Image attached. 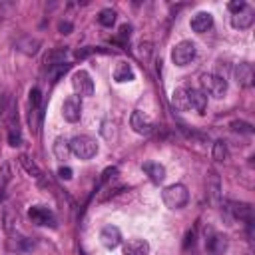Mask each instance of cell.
<instances>
[{"instance_id": "obj_1", "label": "cell", "mask_w": 255, "mask_h": 255, "mask_svg": "<svg viewBox=\"0 0 255 255\" xmlns=\"http://www.w3.org/2000/svg\"><path fill=\"white\" fill-rule=\"evenodd\" d=\"M161 199L169 209H181L189 201V191H187V187L183 183H173V185H167L163 189Z\"/></svg>"}, {"instance_id": "obj_2", "label": "cell", "mask_w": 255, "mask_h": 255, "mask_svg": "<svg viewBox=\"0 0 255 255\" xmlns=\"http://www.w3.org/2000/svg\"><path fill=\"white\" fill-rule=\"evenodd\" d=\"M201 92L205 96L209 94L213 98H223L227 92V80L219 74L205 72V74H201Z\"/></svg>"}, {"instance_id": "obj_3", "label": "cell", "mask_w": 255, "mask_h": 255, "mask_svg": "<svg viewBox=\"0 0 255 255\" xmlns=\"http://www.w3.org/2000/svg\"><path fill=\"white\" fill-rule=\"evenodd\" d=\"M70 151L80 159H92L98 153V143L90 135H76L70 141Z\"/></svg>"}, {"instance_id": "obj_4", "label": "cell", "mask_w": 255, "mask_h": 255, "mask_svg": "<svg viewBox=\"0 0 255 255\" xmlns=\"http://www.w3.org/2000/svg\"><path fill=\"white\" fill-rule=\"evenodd\" d=\"M195 54H197L195 44H193L191 40H181V42L175 44L173 50H171V62H173L175 66H187V64L195 58Z\"/></svg>"}, {"instance_id": "obj_5", "label": "cell", "mask_w": 255, "mask_h": 255, "mask_svg": "<svg viewBox=\"0 0 255 255\" xmlns=\"http://www.w3.org/2000/svg\"><path fill=\"white\" fill-rule=\"evenodd\" d=\"M72 86L76 96H92L94 94V80L86 70H78L72 76Z\"/></svg>"}, {"instance_id": "obj_6", "label": "cell", "mask_w": 255, "mask_h": 255, "mask_svg": "<svg viewBox=\"0 0 255 255\" xmlns=\"http://www.w3.org/2000/svg\"><path fill=\"white\" fill-rule=\"evenodd\" d=\"M28 217H30V221L36 223V225L56 227V217H54V213H52L48 207H44V205H32V207L28 209Z\"/></svg>"}, {"instance_id": "obj_7", "label": "cell", "mask_w": 255, "mask_h": 255, "mask_svg": "<svg viewBox=\"0 0 255 255\" xmlns=\"http://www.w3.org/2000/svg\"><path fill=\"white\" fill-rule=\"evenodd\" d=\"M227 237L219 231H209L205 237V251L209 255H223L227 251Z\"/></svg>"}, {"instance_id": "obj_8", "label": "cell", "mask_w": 255, "mask_h": 255, "mask_svg": "<svg viewBox=\"0 0 255 255\" xmlns=\"http://www.w3.org/2000/svg\"><path fill=\"white\" fill-rule=\"evenodd\" d=\"M62 116L70 124H74V122L80 120V116H82V100H80V96H70L62 104Z\"/></svg>"}, {"instance_id": "obj_9", "label": "cell", "mask_w": 255, "mask_h": 255, "mask_svg": "<svg viewBox=\"0 0 255 255\" xmlns=\"http://www.w3.org/2000/svg\"><path fill=\"white\" fill-rule=\"evenodd\" d=\"M129 126H131V129H133L135 133H139V135H147V133H151V129H153V126H151L149 118H147L143 112H139V110L131 112Z\"/></svg>"}, {"instance_id": "obj_10", "label": "cell", "mask_w": 255, "mask_h": 255, "mask_svg": "<svg viewBox=\"0 0 255 255\" xmlns=\"http://www.w3.org/2000/svg\"><path fill=\"white\" fill-rule=\"evenodd\" d=\"M229 213L239 221H253V207L245 201H227Z\"/></svg>"}, {"instance_id": "obj_11", "label": "cell", "mask_w": 255, "mask_h": 255, "mask_svg": "<svg viewBox=\"0 0 255 255\" xmlns=\"http://www.w3.org/2000/svg\"><path fill=\"white\" fill-rule=\"evenodd\" d=\"M100 241H102L104 247L116 249V247L122 243V231H120L116 225H106V227L100 231Z\"/></svg>"}, {"instance_id": "obj_12", "label": "cell", "mask_w": 255, "mask_h": 255, "mask_svg": "<svg viewBox=\"0 0 255 255\" xmlns=\"http://www.w3.org/2000/svg\"><path fill=\"white\" fill-rule=\"evenodd\" d=\"M253 22H255V10H253L251 6H245L241 12H237V14L231 16V26L237 28V30L251 28Z\"/></svg>"}, {"instance_id": "obj_13", "label": "cell", "mask_w": 255, "mask_h": 255, "mask_svg": "<svg viewBox=\"0 0 255 255\" xmlns=\"http://www.w3.org/2000/svg\"><path fill=\"white\" fill-rule=\"evenodd\" d=\"M233 76H235L239 86H243V88H251L253 86V66L249 62L237 64L235 70H233Z\"/></svg>"}, {"instance_id": "obj_14", "label": "cell", "mask_w": 255, "mask_h": 255, "mask_svg": "<svg viewBox=\"0 0 255 255\" xmlns=\"http://www.w3.org/2000/svg\"><path fill=\"white\" fill-rule=\"evenodd\" d=\"M189 26H191L193 32H197V34H205V32L213 26V16H211L209 12H197V14L191 18Z\"/></svg>"}, {"instance_id": "obj_15", "label": "cell", "mask_w": 255, "mask_h": 255, "mask_svg": "<svg viewBox=\"0 0 255 255\" xmlns=\"http://www.w3.org/2000/svg\"><path fill=\"white\" fill-rule=\"evenodd\" d=\"M124 255H149V243L145 239L133 237L124 243Z\"/></svg>"}, {"instance_id": "obj_16", "label": "cell", "mask_w": 255, "mask_h": 255, "mask_svg": "<svg viewBox=\"0 0 255 255\" xmlns=\"http://www.w3.org/2000/svg\"><path fill=\"white\" fill-rule=\"evenodd\" d=\"M141 169L145 171V175L149 177L151 183H161L165 179V167L161 163H155V161H145L141 165Z\"/></svg>"}, {"instance_id": "obj_17", "label": "cell", "mask_w": 255, "mask_h": 255, "mask_svg": "<svg viewBox=\"0 0 255 255\" xmlns=\"http://www.w3.org/2000/svg\"><path fill=\"white\" fill-rule=\"evenodd\" d=\"M207 195L213 203H217L221 197V179L213 169H209V175H207Z\"/></svg>"}, {"instance_id": "obj_18", "label": "cell", "mask_w": 255, "mask_h": 255, "mask_svg": "<svg viewBox=\"0 0 255 255\" xmlns=\"http://www.w3.org/2000/svg\"><path fill=\"white\" fill-rule=\"evenodd\" d=\"M16 48H18L22 54H26V56H34V54H38V50H40V40L34 38V36H22V38L16 42Z\"/></svg>"}, {"instance_id": "obj_19", "label": "cell", "mask_w": 255, "mask_h": 255, "mask_svg": "<svg viewBox=\"0 0 255 255\" xmlns=\"http://www.w3.org/2000/svg\"><path fill=\"white\" fill-rule=\"evenodd\" d=\"M171 104H173L175 110H179V112H187V110H191L187 88H175L173 94H171Z\"/></svg>"}, {"instance_id": "obj_20", "label": "cell", "mask_w": 255, "mask_h": 255, "mask_svg": "<svg viewBox=\"0 0 255 255\" xmlns=\"http://www.w3.org/2000/svg\"><path fill=\"white\" fill-rule=\"evenodd\" d=\"M187 94H189V104L195 112L203 114L205 108H207V96L201 92V90H195V88H187Z\"/></svg>"}, {"instance_id": "obj_21", "label": "cell", "mask_w": 255, "mask_h": 255, "mask_svg": "<svg viewBox=\"0 0 255 255\" xmlns=\"http://www.w3.org/2000/svg\"><path fill=\"white\" fill-rule=\"evenodd\" d=\"M133 78H135L133 68H131L128 62H120V64L116 66V70H114V80H116V82L124 84V82H131Z\"/></svg>"}, {"instance_id": "obj_22", "label": "cell", "mask_w": 255, "mask_h": 255, "mask_svg": "<svg viewBox=\"0 0 255 255\" xmlns=\"http://www.w3.org/2000/svg\"><path fill=\"white\" fill-rule=\"evenodd\" d=\"M66 54H68V50H66V48H54L52 52H48V56L44 58L46 68H52V66L64 64V62H66Z\"/></svg>"}, {"instance_id": "obj_23", "label": "cell", "mask_w": 255, "mask_h": 255, "mask_svg": "<svg viewBox=\"0 0 255 255\" xmlns=\"http://www.w3.org/2000/svg\"><path fill=\"white\" fill-rule=\"evenodd\" d=\"M18 161H20V165L24 167V171L28 173V175H32V177H36V179H40L42 177V169L26 155V153H22V155H18Z\"/></svg>"}, {"instance_id": "obj_24", "label": "cell", "mask_w": 255, "mask_h": 255, "mask_svg": "<svg viewBox=\"0 0 255 255\" xmlns=\"http://www.w3.org/2000/svg\"><path fill=\"white\" fill-rule=\"evenodd\" d=\"M70 153H72L70 151V143L64 137H56V141H54V155L58 159H68Z\"/></svg>"}, {"instance_id": "obj_25", "label": "cell", "mask_w": 255, "mask_h": 255, "mask_svg": "<svg viewBox=\"0 0 255 255\" xmlns=\"http://www.w3.org/2000/svg\"><path fill=\"white\" fill-rule=\"evenodd\" d=\"M211 155L215 161H225L229 157V151H227V143L223 139H217L213 143V149H211Z\"/></svg>"}, {"instance_id": "obj_26", "label": "cell", "mask_w": 255, "mask_h": 255, "mask_svg": "<svg viewBox=\"0 0 255 255\" xmlns=\"http://www.w3.org/2000/svg\"><path fill=\"white\" fill-rule=\"evenodd\" d=\"M116 10H112V8H104V10H100V14H98V22L102 24V26H106V28H112L114 24H116Z\"/></svg>"}, {"instance_id": "obj_27", "label": "cell", "mask_w": 255, "mask_h": 255, "mask_svg": "<svg viewBox=\"0 0 255 255\" xmlns=\"http://www.w3.org/2000/svg\"><path fill=\"white\" fill-rule=\"evenodd\" d=\"M229 128H231L233 131H237V133H245V135H251V133H253V126L247 124V122H243V120H233V122L229 124Z\"/></svg>"}, {"instance_id": "obj_28", "label": "cell", "mask_w": 255, "mask_h": 255, "mask_svg": "<svg viewBox=\"0 0 255 255\" xmlns=\"http://www.w3.org/2000/svg\"><path fill=\"white\" fill-rule=\"evenodd\" d=\"M68 70H70V64H68V62H64V64H58V66L48 68V76H50V80H52V82H56V80H60V78H62V74H66Z\"/></svg>"}, {"instance_id": "obj_29", "label": "cell", "mask_w": 255, "mask_h": 255, "mask_svg": "<svg viewBox=\"0 0 255 255\" xmlns=\"http://www.w3.org/2000/svg\"><path fill=\"white\" fill-rule=\"evenodd\" d=\"M4 229L8 231V233H12L14 231V225L18 223V215H16V211H12V209H4Z\"/></svg>"}, {"instance_id": "obj_30", "label": "cell", "mask_w": 255, "mask_h": 255, "mask_svg": "<svg viewBox=\"0 0 255 255\" xmlns=\"http://www.w3.org/2000/svg\"><path fill=\"white\" fill-rule=\"evenodd\" d=\"M8 143L10 145H20L22 143V133L18 126H8Z\"/></svg>"}, {"instance_id": "obj_31", "label": "cell", "mask_w": 255, "mask_h": 255, "mask_svg": "<svg viewBox=\"0 0 255 255\" xmlns=\"http://www.w3.org/2000/svg\"><path fill=\"white\" fill-rule=\"evenodd\" d=\"M10 179H12L10 163H2V165H0V189H6V185H8Z\"/></svg>"}, {"instance_id": "obj_32", "label": "cell", "mask_w": 255, "mask_h": 255, "mask_svg": "<svg viewBox=\"0 0 255 255\" xmlns=\"http://www.w3.org/2000/svg\"><path fill=\"white\" fill-rule=\"evenodd\" d=\"M40 102H42V94L38 88H32L30 90V108H40Z\"/></svg>"}, {"instance_id": "obj_33", "label": "cell", "mask_w": 255, "mask_h": 255, "mask_svg": "<svg viewBox=\"0 0 255 255\" xmlns=\"http://www.w3.org/2000/svg\"><path fill=\"white\" fill-rule=\"evenodd\" d=\"M245 6H247V2H245V0H233V2H229V4H227V8H229V12H231V14L241 12Z\"/></svg>"}, {"instance_id": "obj_34", "label": "cell", "mask_w": 255, "mask_h": 255, "mask_svg": "<svg viewBox=\"0 0 255 255\" xmlns=\"http://www.w3.org/2000/svg\"><path fill=\"white\" fill-rule=\"evenodd\" d=\"M116 175H118V167H106V169H104V173H102V179H100V183H106V181L114 179Z\"/></svg>"}, {"instance_id": "obj_35", "label": "cell", "mask_w": 255, "mask_h": 255, "mask_svg": "<svg viewBox=\"0 0 255 255\" xmlns=\"http://www.w3.org/2000/svg\"><path fill=\"white\" fill-rule=\"evenodd\" d=\"M74 30V26H72V22H68V20H62L60 24H58V32L60 34H70Z\"/></svg>"}, {"instance_id": "obj_36", "label": "cell", "mask_w": 255, "mask_h": 255, "mask_svg": "<svg viewBox=\"0 0 255 255\" xmlns=\"http://www.w3.org/2000/svg\"><path fill=\"white\" fill-rule=\"evenodd\" d=\"M120 40H129V36H131V26L129 24H124L122 28H120Z\"/></svg>"}, {"instance_id": "obj_37", "label": "cell", "mask_w": 255, "mask_h": 255, "mask_svg": "<svg viewBox=\"0 0 255 255\" xmlns=\"http://www.w3.org/2000/svg\"><path fill=\"white\" fill-rule=\"evenodd\" d=\"M72 167H66V165H62L60 169H58V175H60V179H72Z\"/></svg>"}, {"instance_id": "obj_38", "label": "cell", "mask_w": 255, "mask_h": 255, "mask_svg": "<svg viewBox=\"0 0 255 255\" xmlns=\"http://www.w3.org/2000/svg\"><path fill=\"white\" fill-rule=\"evenodd\" d=\"M193 243H195V229L187 231V235H185V241H183V247H185V249H189Z\"/></svg>"}, {"instance_id": "obj_39", "label": "cell", "mask_w": 255, "mask_h": 255, "mask_svg": "<svg viewBox=\"0 0 255 255\" xmlns=\"http://www.w3.org/2000/svg\"><path fill=\"white\" fill-rule=\"evenodd\" d=\"M94 52H100L98 48H80L78 52H76V58H86V56H90V54H94Z\"/></svg>"}, {"instance_id": "obj_40", "label": "cell", "mask_w": 255, "mask_h": 255, "mask_svg": "<svg viewBox=\"0 0 255 255\" xmlns=\"http://www.w3.org/2000/svg\"><path fill=\"white\" fill-rule=\"evenodd\" d=\"M2 8H4V6H2V4H0V20H2Z\"/></svg>"}]
</instances>
